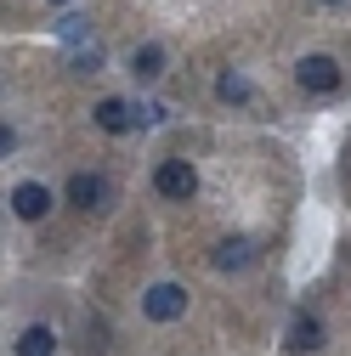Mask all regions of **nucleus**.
I'll use <instances>...</instances> for the list:
<instances>
[{
	"instance_id": "nucleus-12",
	"label": "nucleus",
	"mask_w": 351,
	"mask_h": 356,
	"mask_svg": "<svg viewBox=\"0 0 351 356\" xmlns=\"http://www.w3.org/2000/svg\"><path fill=\"white\" fill-rule=\"evenodd\" d=\"M52 29H57V40H68V46H79V40L91 34V17H79V12H63V17L52 23Z\"/></svg>"
},
{
	"instance_id": "nucleus-1",
	"label": "nucleus",
	"mask_w": 351,
	"mask_h": 356,
	"mask_svg": "<svg viewBox=\"0 0 351 356\" xmlns=\"http://www.w3.org/2000/svg\"><path fill=\"white\" fill-rule=\"evenodd\" d=\"M153 187H159V198H170V204H187V198L198 193V170H193L187 159H164V164L153 170Z\"/></svg>"
},
{
	"instance_id": "nucleus-4",
	"label": "nucleus",
	"mask_w": 351,
	"mask_h": 356,
	"mask_svg": "<svg viewBox=\"0 0 351 356\" xmlns=\"http://www.w3.org/2000/svg\"><path fill=\"white\" fill-rule=\"evenodd\" d=\"M108 198H114L108 175H91V170H79L74 181H68V204H79V209H108Z\"/></svg>"
},
{
	"instance_id": "nucleus-6",
	"label": "nucleus",
	"mask_w": 351,
	"mask_h": 356,
	"mask_svg": "<svg viewBox=\"0 0 351 356\" xmlns=\"http://www.w3.org/2000/svg\"><path fill=\"white\" fill-rule=\"evenodd\" d=\"M210 260H215V272H244V266H255V243L249 238H221Z\"/></svg>"
},
{
	"instance_id": "nucleus-7",
	"label": "nucleus",
	"mask_w": 351,
	"mask_h": 356,
	"mask_svg": "<svg viewBox=\"0 0 351 356\" xmlns=\"http://www.w3.org/2000/svg\"><path fill=\"white\" fill-rule=\"evenodd\" d=\"M289 350H300V356H306V350H323V323L300 311V317L289 323Z\"/></svg>"
},
{
	"instance_id": "nucleus-5",
	"label": "nucleus",
	"mask_w": 351,
	"mask_h": 356,
	"mask_svg": "<svg viewBox=\"0 0 351 356\" xmlns=\"http://www.w3.org/2000/svg\"><path fill=\"white\" fill-rule=\"evenodd\" d=\"M46 209H52V187H46V181L12 187V215H17V220H46Z\"/></svg>"
},
{
	"instance_id": "nucleus-13",
	"label": "nucleus",
	"mask_w": 351,
	"mask_h": 356,
	"mask_svg": "<svg viewBox=\"0 0 351 356\" xmlns=\"http://www.w3.org/2000/svg\"><path fill=\"white\" fill-rule=\"evenodd\" d=\"M97 68H102V51H97V46L74 57V74H97Z\"/></svg>"
},
{
	"instance_id": "nucleus-14",
	"label": "nucleus",
	"mask_w": 351,
	"mask_h": 356,
	"mask_svg": "<svg viewBox=\"0 0 351 356\" xmlns=\"http://www.w3.org/2000/svg\"><path fill=\"white\" fill-rule=\"evenodd\" d=\"M130 113H136V124H159V119H164L159 102H142V108H130Z\"/></svg>"
},
{
	"instance_id": "nucleus-9",
	"label": "nucleus",
	"mask_w": 351,
	"mask_h": 356,
	"mask_svg": "<svg viewBox=\"0 0 351 356\" xmlns=\"http://www.w3.org/2000/svg\"><path fill=\"white\" fill-rule=\"evenodd\" d=\"M52 350H57V334H52L46 323L23 328V339H17V356H52Z\"/></svg>"
},
{
	"instance_id": "nucleus-2",
	"label": "nucleus",
	"mask_w": 351,
	"mask_h": 356,
	"mask_svg": "<svg viewBox=\"0 0 351 356\" xmlns=\"http://www.w3.org/2000/svg\"><path fill=\"white\" fill-rule=\"evenodd\" d=\"M295 79H300V91H312V97H334L340 91V63L323 57V51H312V57H300Z\"/></svg>"
},
{
	"instance_id": "nucleus-11",
	"label": "nucleus",
	"mask_w": 351,
	"mask_h": 356,
	"mask_svg": "<svg viewBox=\"0 0 351 356\" xmlns=\"http://www.w3.org/2000/svg\"><path fill=\"white\" fill-rule=\"evenodd\" d=\"M130 74H136V79H159L164 74V51L159 46H142L136 57H130Z\"/></svg>"
},
{
	"instance_id": "nucleus-10",
	"label": "nucleus",
	"mask_w": 351,
	"mask_h": 356,
	"mask_svg": "<svg viewBox=\"0 0 351 356\" xmlns=\"http://www.w3.org/2000/svg\"><path fill=\"white\" fill-rule=\"evenodd\" d=\"M215 97H221V102H249V97H255V85H249L244 74H233V68H227L221 79H215Z\"/></svg>"
},
{
	"instance_id": "nucleus-8",
	"label": "nucleus",
	"mask_w": 351,
	"mask_h": 356,
	"mask_svg": "<svg viewBox=\"0 0 351 356\" xmlns=\"http://www.w3.org/2000/svg\"><path fill=\"white\" fill-rule=\"evenodd\" d=\"M97 124L108 130V136H125V130L136 124V113H130L119 97H102V102H97Z\"/></svg>"
},
{
	"instance_id": "nucleus-3",
	"label": "nucleus",
	"mask_w": 351,
	"mask_h": 356,
	"mask_svg": "<svg viewBox=\"0 0 351 356\" xmlns=\"http://www.w3.org/2000/svg\"><path fill=\"white\" fill-rule=\"evenodd\" d=\"M142 311H148L153 323H176V317L187 311V289H182V283H153V289L142 294Z\"/></svg>"
},
{
	"instance_id": "nucleus-15",
	"label": "nucleus",
	"mask_w": 351,
	"mask_h": 356,
	"mask_svg": "<svg viewBox=\"0 0 351 356\" xmlns=\"http://www.w3.org/2000/svg\"><path fill=\"white\" fill-rule=\"evenodd\" d=\"M12 147H17V136H12V124H0V159H6Z\"/></svg>"
}]
</instances>
